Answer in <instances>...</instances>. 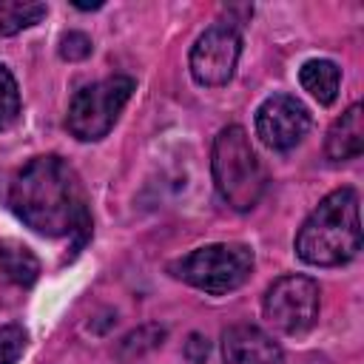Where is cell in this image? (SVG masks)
<instances>
[{
    "mask_svg": "<svg viewBox=\"0 0 364 364\" xmlns=\"http://www.w3.org/2000/svg\"><path fill=\"white\" fill-rule=\"evenodd\" d=\"M9 205L43 236H85L91 228L80 176L60 156L28 159L9 182Z\"/></svg>",
    "mask_w": 364,
    "mask_h": 364,
    "instance_id": "6da1fadb",
    "label": "cell"
},
{
    "mask_svg": "<svg viewBox=\"0 0 364 364\" xmlns=\"http://www.w3.org/2000/svg\"><path fill=\"white\" fill-rule=\"evenodd\" d=\"M361 250V222H358V193L353 188H338L327 193L318 208L304 219L296 236V253L301 262L316 267H336Z\"/></svg>",
    "mask_w": 364,
    "mask_h": 364,
    "instance_id": "7a4b0ae2",
    "label": "cell"
},
{
    "mask_svg": "<svg viewBox=\"0 0 364 364\" xmlns=\"http://www.w3.org/2000/svg\"><path fill=\"white\" fill-rule=\"evenodd\" d=\"M210 171H213L219 196L233 210L256 208L264 191V171L242 125H228L216 134L213 154H210Z\"/></svg>",
    "mask_w": 364,
    "mask_h": 364,
    "instance_id": "3957f363",
    "label": "cell"
},
{
    "mask_svg": "<svg viewBox=\"0 0 364 364\" xmlns=\"http://www.w3.org/2000/svg\"><path fill=\"white\" fill-rule=\"evenodd\" d=\"M168 270L205 293L222 296L247 282V276L253 273V250L239 242L205 245L179 262H171Z\"/></svg>",
    "mask_w": 364,
    "mask_h": 364,
    "instance_id": "277c9868",
    "label": "cell"
},
{
    "mask_svg": "<svg viewBox=\"0 0 364 364\" xmlns=\"http://www.w3.org/2000/svg\"><path fill=\"white\" fill-rule=\"evenodd\" d=\"M131 91H134V80L122 74L80 88L68 105V119H65L68 131L82 142L102 139L114 128Z\"/></svg>",
    "mask_w": 364,
    "mask_h": 364,
    "instance_id": "5b68a950",
    "label": "cell"
},
{
    "mask_svg": "<svg viewBox=\"0 0 364 364\" xmlns=\"http://www.w3.org/2000/svg\"><path fill=\"white\" fill-rule=\"evenodd\" d=\"M318 284L310 276H282L276 279L262 301L264 318L270 327H276L284 336H301L307 330H313L316 318H318Z\"/></svg>",
    "mask_w": 364,
    "mask_h": 364,
    "instance_id": "8992f818",
    "label": "cell"
},
{
    "mask_svg": "<svg viewBox=\"0 0 364 364\" xmlns=\"http://www.w3.org/2000/svg\"><path fill=\"white\" fill-rule=\"evenodd\" d=\"M239 51L242 37L233 26H210L191 48V77L208 88L225 85L236 71Z\"/></svg>",
    "mask_w": 364,
    "mask_h": 364,
    "instance_id": "52a82bcc",
    "label": "cell"
},
{
    "mask_svg": "<svg viewBox=\"0 0 364 364\" xmlns=\"http://www.w3.org/2000/svg\"><path fill=\"white\" fill-rule=\"evenodd\" d=\"M310 131V111L290 94L267 97L256 111V134L273 151H290Z\"/></svg>",
    "mask_w": 364,
    "mask_h": 364,
    "instance_id": "ba28073f",
    "label": "cell"
},
{
    "mask_svg": "<svg viewBox=\"0 0 364 364\" xmlns=\"http://www.w3.org/2000/svg\"><path fill=\"white\" fill-rule=\"evenodd\" d=\"M225 364H282L279 344L253 324H236L222 336Z\"/></svg>",
    "mask_w": 364,
    "mask_h": 364,
    "instance_id": "9c48e42d",
    "label": "cell"
},
{
    "mask_svg": "<svg viewBox=\"0 0 364 364\" xmlns=\"http://www.w3.org/2000/svg\"><path fill=\"white\" fill-rule=\"evenodd\" d=\"M324 151L333 162H344V159H355L364 151V108L355 102L350 105L327 131V142Z\"/></svg>",
    "mask_w": 364,
    "mask_h": 364,
    "instance_id": "30bf717a",
    "label": "cell"
},
{
    "mask_svg": "<svg viewBox=\"0 0 364 364\" xmlns=\"http://www.w3.org/2000/svg\"><path fill=\"white\" fill-rule=\"evenodd\" d=\"M299 80L310 97H316L321 105H330L338 94L341 71L333 60H307L299 71Z\"/></svg>",
    "mask_w": 364,
    "mask_h": 364,
    "instance_id": "8fae6325",
    "label": "cell"
},
{
    "mask_svg": "<svg viewBox=\"0 0 364 364\" xmlns=\"http://www.w3.org/2000/svg\"><path fill=\"white\" fill-rule=\"evenodd\" d=\"M0 259H3V270L9 273L11 282L17 284H31L40 273V262L34 259V253L23 245H3L0 250Z\"/></svg>",
    "mask_w": 364,
    "mask_h": 364,
    "instance_id": "7c38bea8",
    "label": "cell"
},
{
    "mask_svg": "<svg viewBox=\"0 0 364 364\" xmlns=\"http://www.w3.org/2000/svg\"><path fill=\"white\" fill-rule=\"evenodd\" d=\"M46 3H3L0 6V34H17L37 26L46 17Z\"/></svg>",
    "mask_w": 364,
    "mask_h": 364,
    "instance_id": "4fadbf2b",
    "label": "cell"
},
{
    "mask_svg": "<svg viewBox=\"0 0 364 364\" xmlns=\"http://www.w3.org/2000/svg\"><path fill=\"white\" fill-rule=\"evenodd\" d=\"M20 117V91L6 65H0V131L11 128Z\"/></svg>",
    "mask_w": 364,
    "mask_h": 364,
    "instance_id": "5bb4252c",
    "label": "cell"
},
{
    "mask_svg": "<svg viewBox=\"0 0 364 364\" xmlns=\"http://www.w3.org/2000/svg\"><path fill=\"white\" fill-rule=\"evenodd\" d=\"M26 330L20 324H6L0 327V364H17V358L26 350Z\"/></svg>",
    "mask_w": 364,
    "mask_h": 364,
    "instance_id": "9a60e30c",
    "label": "cell"
},
{
    "mask_svg": "<svg viewBox=\"0 0 364 364\" xmlns=\"http://www.w3.org/2000/svg\"><path fill=\"white\" fill-rule=\"evenodd\" d=\"M91 54V40L85 37V34H80V31H68V34H63V40H60V57L63 60H85Z\"/></svg>",
    "mask_w": 364,
    "mask_h": 364,
    "instance_id": "2e32d148",
    "label": "cell"
}]
</instances>
